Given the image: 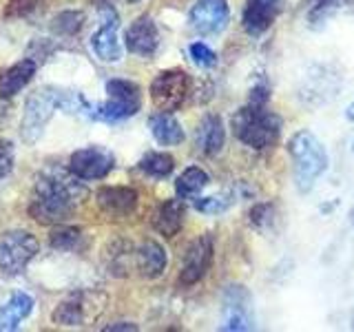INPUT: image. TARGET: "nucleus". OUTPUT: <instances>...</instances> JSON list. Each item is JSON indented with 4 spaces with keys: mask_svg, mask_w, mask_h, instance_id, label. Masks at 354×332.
Instances as JSON below:
<instances>
[{
    "mask_svg": "<svg viewBox=\"0 0 354 332\" xmlns=\"http://www.w3.org/2000/svg\"><path fill=\"white\" fill-rule=\"evenodd\" d=\"M82 195V186H77L75 182L58 175H42L33 188L29 215L44 226L62 224L73 215V208Z\"/></svg>",
    "mask_w": 354,
    "mask_h": 332,
    "instance_id": "f257e3e1",
    "label": "nucleus"
},
{
    "mask_svg": "<svg viewBox=\"0 0 354 332\" xmlns=\"http://www.w3.org/2000/svg\"><path fill=\"white\" fill-rule=\"evenodd\" d=\"M230 127L235 138L254 151H266L274 147L281 136V120L272 111L263 107V102H252L241 107L230 118Z\"/></svg>",
    "mask_w": 354,
    "mask_h": 332,
    "instance_id": "f03ea898",
    "label": "nucleus"
},
{
    "mask_svg": "<svg viewBox=\"0 0 354 332\" xmlns=\"http://www.w3.org/2000/svg\"><path fill=\"white\" fill-rule=\"evenodd\" d=\"M290 155L295 160V177L299 191L306 193L315 186V182L328 169V153L324 144L310 131H297L290 138Z\"/></svg>",
    "mask_w": 354,
    "mask_h": 332,
    "instance_id": "7ed1b4c3",
    "label": "nucleus"
},
{
    "mask_svg": "<svg viewBox=\"0 0 354 332\" xmlns=\"http://www.w3.org/2000/svg\"><path fill=\"white\" fill-rule=\"evenodd\" d=\"M109 100L102 104L88 107V116L104 122H118L136 116L142 107V91L131 80H109L106 82Z\"/></svg>",
    "mask_w": 354,
    "mask_h": 332,
    "instance_id": "20e7f679",
    "label": "nucleus"
},
{
    "mask_svg": "<svg viewBox=\"0 0 354 332\" xmlns=\"http://www.w3.org/2000/svg\"><path fill=\"white\" fill-rule=\"evenodd\" d=\"M60 107V89H40V91L31 93L27 98L25 113H22L20 122V133L22 140L27 144H36V140L42 136L44 127L49 124V120L53 118V111Z\"/></svg>",
    "mask_w": 354,
    "mask_h": 332,
    "instance_id": "39448f33",
    "label": "nucleus"
},
{
    "mask_svg": "<svg viewBox=\"0 0 354 332\" xmlns=\"http://www.w3.org/2000/svg\"><path fill=\"white\" fill-rule=\"evenodd\" d=\"M40 250L38 239L27 230H11L0 237V273L18 275Z\"/></svg>",
    "mask_w": 354,
    "mask_h": 332,
    "instance_id": "423d86ee",
    "label": "nucleus"
},
{
    "mask_svg": "<svg viewBox=\"0 0 354 332\" xmlns=\"http://www.w3.org/2000/svg\"><path fill=\"white\" fill-rule=\"evenodd\" d=\"M188 86H191V80H188V75L182 69L162 71L151 82V100L160 111L173 113L188 98Z\"/></svg>",
    "mask_w": 354,
    "mask_h": 332,
    "instance_id": "0eeeda50",
    "label": "nucleus"
},
{
    "mask_svg": "<svg viewBox=\"0 0 354 332\" xmlns=\"http://www.w3.org/2000/svg\"><path fill=\"white\" fill-rule=\"evenodd\" d=\"M254 326L252 297L243 286H228L224 293V308H221V330L243 332Z\"/></svg>",
    "mask_w": 354,
    "mask_h": 332,
    "instance_id": "6e6552de",
    "label": "nucleus"
},
{
    "mask_svg": "<svg viewBox=\"0 0 354 332\" xmlns=\"http://www.w3.org/2000/svg\"><path fill=\"white\" fill-rule=\"evenodd\" d=\"M113 155L102 147H86L71 155L69 171L77 180H102L113 171Z\"/></svg>",
    "mask_w": 354,
    "mask_h": 332,
    "instance_id": "1a4fd4ad",
    "label": "nucleus"
},
{
    "mask_svg": "<svg viewBox=\"0 0 354 332\" xmlns=\"http://www.w3.org/2000/svg\"><path fill=\"white\" fill-rule=\"evenodd\" d=\"M210 261H213V239L204 235L186 248L182 270H180V284L195 286L197 282H202L210 268Z\"/></svg>",
    "mask_w": 354,
    "mask_h": 332,
    "instance_id": "9d476101",
    "label": "nucleus"
},
{
    "mask_svg": "<svg viewBox=\"0 0 354 332\" xmlns=\"http://www.w3.org/2000/svg\"><path fill=\"white\" fill-rule=\"evenodd\" d=\"M230 9L226 0H197L191 9V27L202 33V36H210V33H219L228 25Z\"/></svg>",
    "mask_w": 354,
    "mask_h": 332,
    "instance_id": "9b49d317",
    "label": "nucleus"
},
{
    "mask_svg": "<svg viewBox=\"0 0 354 332\" xmlns=\"http://www.w3.org/2000/svg\"><path fill=\"white\" fill-rule=\"evenodd\" d=\"M118 27H120V22H118L115 11L106 9L104 18H102V25H100V29L91 36V47H93L95 55L102 62H120L122 60Z\"/></svg>",
    "mask_w": 354,
    "mask_h": 332,
    "instance_id": "f8f14e48",
    "label": "nucleus"
},
{
    "mask_svg": "<svg viewBox=\"0 0 354 332\" xmlns=\"http://www.w3.org/2000/svg\"><path fill=\"white\" fill-rule=\"evenodd\" d=\"M124 44L131 53L149 58L160 47V33L151 16H140L124 33Z\"/></svg>",
    "mask_w": 354,
    "mask_h": 332,
    "instance_id": "ddd939ff",
    "label": "nucleus"
},
{
    "mask_svg": "<svg viewBox=\"0 0 354 332\" xmlns=\"http://www.w3.org/2000/svg\"><path fill=\"white\" fill-rule=\"evenodd\" d=\"M95 202L109 217H129L138 206V193L129 186H104L95 193Z\"/></svg>",
    "mask_w": 354,
    "mask_h": 332,
    "instance_id": "4468645a",
    "label": "nucleus"
},
{
    "mask_svg": "<svg viewBox=\"0 0 354 332\" xmlns=\"http://www.w3.org/2000/svg\"><path fill=\"white\" fill-rule=\"evenodd\" d=\"M281 14V0H248L243 7V29L250 36H261L272 27L277 16Z\"/></svg>",
    "mask_w": 354,
    "mask_h": 332,
    "instance_id": "2eb2a0df",
    "label": "nucleus"
},
{
    "mask_svg": "<svg viewBox=\"0 0 354 332\" xmlns=\"http://www.w3.org/2000/svg\"><path fill=\"white\" fill-rule=\"evenodd\" d=\"M224 140H226V131H224V122H221V118L215 113L204 116L197 127V133H195L197 149L204 155H217L221 149H224Z\"/></svg>",
    "mask_w": 354,
    "mask_h": 332,
    "instance_id": "dca6fc26",
    "label": "nucleus"
},
{
    "mask_svg": "<svg viewBox=\"0 0 354 332\" xmlns=\"http://www.w3.org/2000/svg\"><path fill=\"white\" fill-rule=\"evenodd\" d=\"M31 310H33V297L22 290L14 293L0 306V332L18 330L22 321L31 315Z\"/></svg>",
    "mask_w": 354,
    "mask_h": 332,
    "instance_id": "f3484780",
    "label": "nucleus"
},
{
    "mask_svg": "<svg viewBox=\"0 0 354 332\" xmlns=\"http://www.w3.org/2000/svg\"><path fill=\"white\" fill-rule=\"evenodd\" d=\"M33 75H36V62L33 60L25 58L16 64H11L9 69L0 73V95L14 98L33 80Z\"/></svg>",
    "mask_w": 354,
    "mask_h": 332,
    "instance_id": "a211bd4d",
    "label": "nucleus"
},
{
    "mask_svg": "<svg viewBox=\"0 0 354 332\" xmlns=\"http://www.w3.org/2000/svg\"><path fill=\"white\" fill-rule=\"evenodd\" d=\"M184 213L186 208L182 199H169V202L160 204L153 213V228L164 237H175L184 224Z\"/></svg>",
    "mask_w": 354,
    "mask_h": 332,
    "instance_id": "6ab92c4d",
    "label": "nucleus"
},
{
    "mask_svg": "<svg viewBox=\"0 0 354 332\" xmlns=\"http://www.w3.org/2000/svg\"><path fill=\"white\" fill-rule=\"evenodd\" d=\"M136 264L142 277L155 279V277H160L166 268V250L158 241H144L136 250Z\"/></svg>",
    "mask_w": 354,
    "mask_h": 332,
    "instance_id": "aec40b11",
    "label": "nucleus"
},
{
    "mask_svg": "<svg viewBox=\"0 0 354 332\" xmlns=\"http://www.w3.org/2000/svg\"><path fill=\"white\" fill-rule=\"evenodd\" d=\"M149 127H151L153 138L158 140V144H162V147H177V144L184 142L182 124L171 113H166V111L151 116Z\"/></svg>",
    "mask_w": 354,
    "mask_h": 332,
    "instance_id": "412c9836",
    "label": "nucleus"
},
{
    "mask_svg": "<svg viewBox=\"0 0 354 332\" xmlns=\"http://www.w3.org/2000/svg\"><path fill=\"white\" fill-rule=\"evenodd\" d=\"M86 302H84V295L77 293V295H71L66 297L64 302H60V306L55 308L53 313V321L60 326H82L86 321Z\"/></svg>",
    "mask_w": 354,
    "mask_h": 332,
    "instance_id": "4be33fe9",
    "label": "nucleus"
},
{
    "mask_svg": "<svg viewBox=\"0 0 354 332\" xmlns=\"http://www.w3.org/2000/svg\"><path fill=\"white\" fill-rule=\"evenodd\" d=\"M208 182H210V177H208L206 171L197 169V166H188V169L180 177H177L175 191L182 199H193V197H197L199 193L204 191Z\"/></svg>",
    "mask_w": 354,
    "mask_h": 332,
    "instance_id": "5701e85b",
    "label": "nucleus"
},
{
    "mask_svg": "<svg viewBox=\"0 0 354 332\" xmlns=\"http://www.w3.org/2000/svg\"><path fill=\"white\" fill-rule=\"evenodd\" d=\"M140 169L151 175V177H166L171 175L175 169V160L171 158L169 153H162V151H151L147 153L144 158L140 160Z\"/></svg>",
    "mask_w": 354,
    "mask_h": 332,
    "instance_id": "b1692460",
    "label": "nucleus"
},
{
    "mask_svg": "<svg viewBox=\"0 0 354 332\" xmlns=\"http://www.w3.org/2000/svg\"><path fill=\"white\" fill-rule=\"evenodd\" d=\"M82 232L77 228H66V226H58L51 232V246L58 248V250H71L77 246L80 241Z\"/></svg>",
    "mask_w": 354,
    "mask_h": 332,
    "instance_id": "393cba45",
    "label": "nucleus"
},
{
    "mask_svg": "<svg viewBox=\"0 0 354 332\" xmlns=\"http://www.w3.org/2000/svg\"><path fill=\"white\" fill-rule=\"evenodd\" d=\"M191 58L197 66H202V69H210V66L217 64V55L215 51L206 47L204 42H193L191 44Z\"/></svg>",
    "mask_w": 354,
    "mask_h": 332,
    "instance_id": "a878e982",
    "label": "nucleus"
},
{
    "mask_svg": "<svg viewBox=\"0 0 354 332\" xmlns=\"http://www.w3.org/2000/svg\"><path fill=\"white\" fill-rule=\"evenodd\" d=\"M82 20H84V16L80 14V11H66V14H60L53 20L55 22L53 29L60 31V33H75L82 27Z\"/></svg>",
    "mask_w": 354,
    "mask_h": 332,
    "instance_id": "bb28decb",
    "label": "nucleus"
},
{
    "mask_svg": "<svg viewBox=\"0 0 354 332\" xmlns=\"http://www.w3.org/2000/svg\"><path fill=\"white\" fill-rule=\"evenodd\" d=\"M14 169V144L9 140H0V180L7 177Z\"/></svg>",
    "mask_w": 354,
    "mask_h": 332,
    "instance_id": "cd10ccee",
    "label": "nucleus"
},
{
    "mask_svg": "<svg viewBox=\"0 0 354 332\" xmlns=\"http://www.w3.org/2000/svg\"><path fill=\"white\" fill-rule=\"evenodd\" d=\"M195 208L199 213L215 215V213H221L224 208H228V202H224V199H219V197H197Z\"/></svg>",
    "mask_w": 354,
    "mask_h": 332,
    "instance_id": "c85d7f7f",
    "label": "nucleus"
},
{
    "mask_svg": "<svg viewBox=\"0 0 354 332\" xmlns=\"http://www.w3.org/2000/svg\"><path fill=\"white\" fill-rule=\"evenodd\" d=\"M268 215H272V206L270 204H259V206H254L250 210V221L254 226H266L270 221Z\"/></svg>",
    "mask_w": 354,
    "mask_h": 332,
    "instance_id": "c756f323",
    "label": "nucleus"
},
{
    "mask_svg": "<svg viewBox=\"0 0 354 332\" xmlns=\"http://www.w3.org/2000/svg\"><path fill=\"white\" fill-rule=\"evenodd\" d=\"M106 330H138V326H133V324H111Z\"/></svg>",
    "mask_w": 354,
    "mask_h": 332,
    "instance_id": "7c9ffc66",
    "label": "nucleus"
},
{
    "mask_svg": "<svg viewBox=\"0 0 354 332\" xmlns=\"http://www.w3.org/2000/svg\"><path fill=\"white\" fill-rule=\"evenodd\" d=\"M346 116H348V120H352L354 122V102L348 107V111H346Z\"/></svg>",
    "mask_w": 354,
    "mask_h": 332,
    "instance_id": "2f4dec72",
    "label": "nucleus"
},
{
    "mask_svg": "<svg viewBox=\"0 0 354 332\" xmlns=\"http://www.w3.org/2000/svg\"><path fill=\"white\" fill-rule=\"evenodd\" d=\"M352 224H354V208H352Z\"/></svg>",
    "mask_w": 354,
    "mask_h": 332,
    "instance_id": "473e14b6",
    "label": "nucleus"
},
{
    "mask_svg": "<svg viewBox=\"0 0 354 332\" xmlns=\"http://www.w3.org/2000/svg\"><path fill=\"white\" fill-rule=\"evenodd\" d=\"M352 149H354V147H352Z\"/></svg>",
    "mask_w": 354,
    "mask_h": 332,
    "instance_id": "72a5a7b5",
    "label": "nucleus"
}]
</instances>
